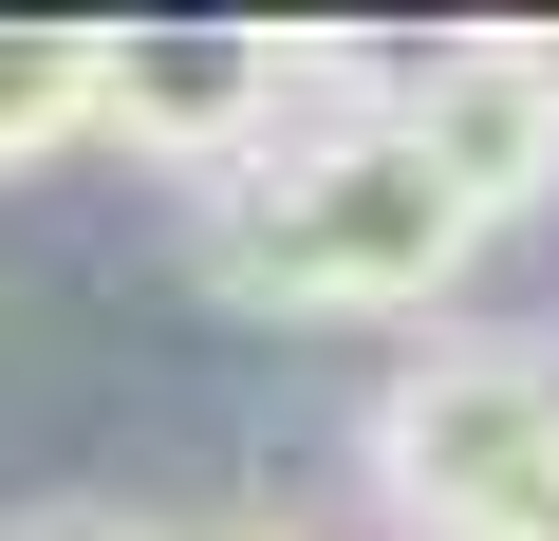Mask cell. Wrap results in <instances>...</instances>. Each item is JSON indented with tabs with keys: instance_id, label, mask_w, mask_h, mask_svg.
I'll use <instances>...</instances> for the list:
<instances>
[{
	"instance_id": "6da1fadb",
	"label": "cell",
	"mask_w": 559,
	"mask_h": 541,
	"mask_svg": "<svg viewBox=\"0 0 559 541\" xmlns=\"http://www.w3.org/2000/svg\"><path fill=\"white\" fill-rule=\"evenodd\" d=\"M187 261H205L242 318H429L466 261H485V205L411 150L392 94H318L261 168L205 187Z\"/></svg>"
},
{
	"instance_id": "7a4b0ae2",
	"label": "cell",
	"mask_w": 559,
	"mask_h": 541,
	"mask_svg": "<svg viewBox=\"0 0 559 541\" xmlns=\"http://www.w3.org/2000/svg\"><path fill=\"white\" fill-rule=\"evenodd\" d=\"M355 448L411 541H559V355L522 337H429Z\"/></svg>"
},
{
	"instance_id": "5b68a950",
	"label": "cell",
	"mask_w": 559,
	"mask_h": 541,
	"mask_svg": "<svg viewBox=\"0 0 559 541\" xmlns=\"http://www.w3.org/2000/svg\"><path fill=\"white\" fill-rule=\"evenodd\" d=\"M112 113V38H20L0 20V168H57Z\"/></svg>"
},
{
	"instance_id": "277c9868",
	"label": "cell",
	"mask_w": 559,
	"mask_h": 541,
	"mask_svg": "<svg viewBox=\"0 0 559 541\" xmlns=\"http://www.w3.org/2000/svg\"><path fill=\"white\" fill-rule=\"evenodd\" d=\"M392 113H411V150H429L485 224L559 187V38H466V57L392 75Z\"/></svg>"
},
{
	"instance_id": "3957f363",
	"label": "cell",
	"mask_w": 559,
	"mask_h": 541,
	"mask_svg": "<svg viewBox=\"0 0 559 541\" xmlns=\"http://www.w3.org/2000/svg\"><path fill=\"white\" fill-rule=\"evenodd\" d=\"M318 94H336V75L280 57V38H112V113H94V131H131V168L224 187V168H261L280 131H299Z\"/></svg>"
},
{
	"instance_id": "8992f818",
	"label": "cell",
	"mask_w": 559,
	"mask_h": 541,
	"mask_svg": "<svg viewBox=\"0 0 559 541\" xmlns=\"http://www.w3.org/2000/svg\"><path fill=\"white\" fill-rule=\"evenodd\" d=\"M131 541H299V522H131Z\"/></svg>"
}]
</instances>
